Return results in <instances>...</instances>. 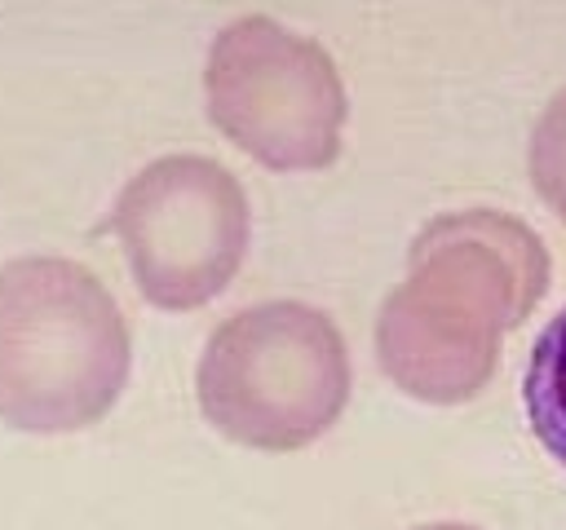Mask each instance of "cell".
Here are the masks:
<instances>
[{"mask_svg":"<svg viewBox=\"0 0 566 530\" xmlns=\"http://www.w3.org/2000/svg\"><path fill=\"white\" fill-rule=\"evenodd\" d=\"M212 128L270 172H318L340 155L349 93L332 53L270 13L226 22L203 62Z\"/></svg>","mask_w":566,"mask_h":530,"instance_id":"277c9868","label":"cell"},{"mask_svg":"<svg viewBox=\"0 0 566 530\" xmlns=\"http://www.w3.org/2000/svg\"><path fill=\"white\" fill-rule=\"evenodd\" d=\"M146 305L186 314L217 300L252 247L243 181L208 155H159L137 168L106 225Z\"/></svg>","mask_w":566,"mask_h":530,"instance_id":"5b68a950","label":"cell"},{"mask_svg":"<svg viewBox=\"0 0 566 530\" xmlns=\"http://www.w3.org/2000/svg\"><path fill=\"white\" fill-rule=\"evenodd\" d=\"M133 371L128 322L106 283L71 256L0 265V420L18 433H80L111 415Z\"/></svg>","mask_w":566,"mask_h":530,"instance_id":"7a4b0ae2","label":"cell"},{"mask_svg":"<svg viewBox=\"0 0 566 530\" xmlns=\"http://www.w3.org/2000/svg\"><path fill=\"white\" fill-rule=\"evenodd\" d=\"M544 239L495 208H460L424 221L407 247V278L380 300L376 362L389 384L429 406L478 398L500 340L548 292Z\"/></svg>","mask_w":566,"mask_h":530,"instance_id":"6da1fadb","label":"cell"},{"mask_svg":"<svg viewBox=\"0 0 566 530\" xmlns=\"http://www.w3.org/2000/svg\"><path fill=\"white\" fill-rule=\"evenodd\" d=\"M522 406L539 446L566 468V305L548 318V327L531 344L522 375Z\"/></svg>","mask_w":566,"mask_h":530,"instance_id":"8992f818","label":"cell"},{"mask_svg":"<svg viewBox=\"0 0 566 530\" xmlns=\"http://www.w3.org/2000/svg\"><path fill=\"white\" fill-rule=\"evenodd\" d=\"M526 172L539 203L566 225V88H557L535 115L526 141Z\"/></svg>","mask_w":566,"mask_h":530,"instance_id":"52a82bcc","label":"cell"},{"mask_svg":"<svg viewBox=\"0 0 566 530\" xmlns=\"http://www.w3.org/2000/svg\"><path fill=\"white\" fill-rule=\"evenodd\" d=\"M416 530H478V526H464V521H429V526H416Z\"/></svg>","mask_w":566,"mask_h":530,"instance_id":"ba28073f","label":"cell"},{"mask_svg":"<svg viewBox=\"0 0 566 530\" xmlns=\"http://www.w3.org/2000/svg\"><path fill=\"white\" fill-rule=\"evenodd\" d=\"M354 389L336 318L305 300H261L221 318L195 367L203 420L248 446L287 455L318 442Z\"/></svg>","mask_w":566,"mask_h":530,"instance_id":"3957f363","label":"cell"}]
</instances>
